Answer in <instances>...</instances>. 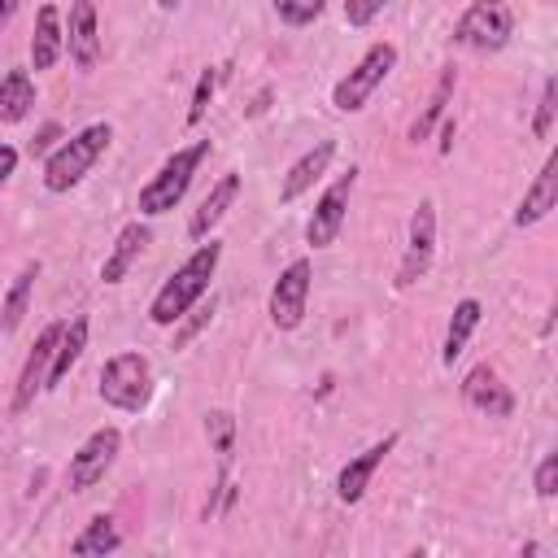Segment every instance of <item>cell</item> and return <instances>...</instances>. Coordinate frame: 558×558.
I'll return each mask as SVG.
<instances>
[{"instance_id":"83f0119b","label":"cell","mask_w":558,"mask_h":558,"mask_svg":"<svg viewBox=\"0 0 558 558\" xmlns=\"http://www.w3.org/2000/svg\"><path fill=\"white\" fill-rule=\"evenodd\" d=\"M214 305H218L214 296H209V301L201 296V301H196V305H192V310H187V314L174 323V344H170V349H183V344H187V340H192L201 327H209V318H214Z\"/></svg>"},{"instance_id":"e0dca14e","label":"cell","mask_w":558,"mask_h":558,"mask_svg":"<svg viewBox=\"0 0 558 558\" xmlns=\"http://www.w3.org/2000/svg\"><path fill=\"white\" fill-rule=\"evenodd\" d=\"M331 157H336V144L331 140H318L314 148H305L292 166H288V174H283V187H279V201L288 205V201H296V196H305L323 174H327V166H331Z\"/></svg>"},{"instance_id":"f1b7e54d","label":"cell","mask_w":558,"mask_h":558,"mask_svg":"<svg viewBox=\"0 0 558 558\" xmlns=\"http://www.w3.org/2000/svg\"><path fill=\"white\" fill-rule=\"evenodd\" d=\"M554 118H558V78L549 74V78H545V87H541V100H536L532 135H536V140H549V131H554Z\"/></svg>"},{"instance_id":"ac0fdd59","label":"cell","mask_w":558,"mask_h":558,"mask_svg":"<svg viewBox=\"0 0 558 558\" xmlns=\"http://www.w3.org/2000/svg\"><path fill=\"white\" fill-rule=\"evenodd\" d=\"M554 205H558V157L549 153L541 174L527 183V192H523V201L514 209V227H536L541 218H549Z\"/></svg>"},{"instance_id":"4dcf8cb0","label":"cell","mask_w":558,"mask_h":558,"mask_svg":"<svg viewBox=\"0 0 558 558\" xmlns=\"http://www.w3.org/2000/svg\"><path fill=\"white\" fill-rule=\"evenodd\" d=\"M532 488H536L541 501H549V497L558 493V453H545V458H541V466H536V475H532Z\"/></svg>"},{"instance_id":"6da1fadb","label":"cell","mask_w":558,"mask_h":558,"mask_svg":"<svg viewBox=\"0 0 558 558\" xmlns=\"http://www.w3.org/2000/svg\"><path fill=\"white\" fill-rule=\"evenodd\" d=\"M218 262H222V244H218V240H201L196 253H192L183 266H174V275L157 288V296H153V305H148V318H153L157 327H174V323L209 292V279H214Z\"/></svg>"},{"instance_id":"9a60e30c","label":"cell","mask_w":558,"mask_h":558,"mask_svg":"<svg viewBox=\"0 0 558 558\" xmlns=\"http://www.w3.org/2000/svg\"><path fill=\"white\" fill-rule=\"evenodd\" d=\"M240 187H244V179L235 174V170H227L209 192H205V201L192 209V218H187V240H205L222 218H227V209L235 205V196H240Z\"/></svg>"},{"instance_id":"30bf717a","label":"cell","mask_w":558,"mask_h":558,"mask_svg":"<svg viewBox=\"0 0 558 558\" xmlns=\"http://www.w3.org/2000/svg\"><path fill=\"white\" fill-rule=\"evenodd\" d=\"M436 257V201H418L410 214V235H405V253L397 266V288H414Z\"/></svg>"},{"instance_id":"f546056e","label":"cell","mask_w":558,"mask_h":558,"mask_svg":"<svg viewBox=\"0 0 558 558\" xmlns=\"http://www.w3.org/2000/svg\"><path fill=\"white\" fill-rule=\"evenodd\" d=\"M270 9H275L279 22H288V26H310V22L327 9V0H270Z\"/></svg>"},{"instance_id":"1f68e13d","label":"cell","mask_w":558,"mask_h":558,"mask_svg":"<svg viewBox=\"0 0 558 558\" xmlns=\"http://www.w3.org/2000/svg\"><path fill=\"white\" fill-rule=\"evenodd\" d=\"M384 4H388V0H344V22H349V26H371Z\"/></svg>"},{"instance_id":"4316f807","label":"cell","mask_w":558,"mask_h":558,"mask_svg":"<svg viewBox=\"0 0 558 558\" xmlns=\"http://www.w3.org/2000/svg\"><path fill=\"white\" fill-rule=\"evenodd\" d=\"M222 74H227V70H214V65H205V70H201V78H196V87H192V105H187V126H201V122H205L209 100H214V92H218Z\"/></svg>"},{"instance_id":"52a82bcc","label":"cell","mask_w":558,"mask_h":558,"mask_svg":"<svg viewBox=\"0 0 558 558\" xmlns=\"http://www.w3.org/2000/svg\"><path fill=\"white\" fill-rule=\"evenodd\" d=\"M122 453V432L118 427H96L74 453H70V466H65V488L70 493H87L92 484H100L109 475V466L118 462Z\"/></svg>"},{"instance_id":"2e32d148","label":"cell","mask_w":558,"mask_h":558,"mask_svg":"<svg viewBox=\"0 0 558 558\" xmlns=\"http://www.w3.org/2000/svg\"><path fill=\"white\" fill-rule=\"evenodd\" d=\"M148 240H153V231H148V222H126L118 235H113V248L105 253V262H100V279L105 283H122L126 275H131V266L140 262V253L148 248Z\"/></svg>"},{"instance_id":"8fae6325","label":"cell","mask_w":558,"mask_h":558,"mask_svg":"<svg viewBox=\"0 0 558 558\" xmlns=\"http://www.w3.org/2000/svg\"><path fill=\"white\" fill-rule=\"evenodd\" d=\"M392 449H397V432H388L384 440H375V445H366L362 453H353V458L340 466V475H336V497H340L344 506H357V501L366 497L375 471L384 466V458H388Z\"/></svg>"},{"instance_id":"cb8c5ba5","label":"cell","mask_w":558,"mask_h":558,"mask_svg":"<svg viewBox=\"0 0 558 558\" xmlns=\"http://www.w3.org/2000/svg\"><path fill=\"white\" fill-rule=\"evenodd\" d=\"M35 109V78L26 70H9L0 78V122H22Z\"/></svg>"},{"instance_id":"4fadbf2b","label":"cell","mask_w":558,"mask_h":558,"mask_svg":"<svg viewBox=\"0 0 558 558\" xmlns=\"http://www.w3.org/2000/svg\"><path fill=\"white\" fill-rule=\"evenodd\" d=\"M462 401H466L471 410L488 414V418H510V414H514V392L501 384V375H497L488 362H480V366L466 371V379H462Z\"/></svg>"},{"instance_id":"836d02e7","label":"cell","mask_w":558,"mask_h":558,"mask_svg":"<svg viewBox=\"0 0 558 558\" xmlns=\"http://www.w3.org/2000/svg\"><path fill=\"white\" fill-rule=\"evenodd\" d=\"M13 170H17V148L13 144H0V187L13 179Z\"/></svg>"},{"instance_id":"8d00e7d4","label":"cell","mask_w":558,"mask_h":558,"mask_svg":"<svg viewBox=\"0 0 558 558\" xmlns=\"http://www.w3.org/2000/svg\"><path fill=\"white\" fill-rule=\"evenodd\" d=\"M179 4H183V0H157V9H161V13H174Z\"/></svg>"},{"instance_id":"8992f818","label":"cell","mask_w":558,"mask_h":558,"mask_svg":"<svg viewBox=\"0 0 558 558\" xmlns=\"http://www.w3.org/2000/svg\"><path fill=\"white\" fill-rule=\"evenodd\" d=\"M510 35H514V13L506 0H475L453 26V44L471 52H501Z\"/></svg>"},{"instance_id":"d6986e66","label":"cell","mask_w":558,"mask_h":558,"mask_svg":"<svg viewBox=\"0 0 558 558\" xmlns=\"http://www.w3.org/2000/svg\"><path fill=\"white\" fill-rule=\"evenodd\" d=\"M65 52V26H61V9L57 4H39L35 13V31H31V65L35 70H52Z\"/></svg>"},{"instance_id":"277c9868","label":"cell","mask_w":558,"mask_h":558,"mask_svg":"<svg viewBox=\"0 0 558 558\" xmlns=\"http://www.w3.org/2000/svg\"><path fill=\"white\" fill-rule=\"evenodd\" d=\"M100 401L126 414H140L153 401V362L144 353H113L100 366V384H96Z\"/></svg>"},{"instance_id":"ffe728a7","label":"cell","mask_w":558,"mask_h":558,"mask_svg":"<svg viewBox=\"0 0 558 558\" xmlns=\"http://www.w3.org/2000/svg\"><path fill=\"white\" fill-rule=\"evenodd\" d=\"M83 349H87V318L74 314V318H65V327H61V336H57V349H52V362H48L44 392H52V388L65 384V375L74 371V362L83 357Z\"/></svg>"},{"instance_id":"9c48e42d","label":"cell","mask_w":558,"mask_h":558,"mask_svg":"<svg viewBox=\"0 0 558 558\" xmlns=\"http://www.w3.org/2000/svg\"><path fill=\"white\" fill-rule=\"evenodd\" d=\"M353 187H357V170H353V166H349L336 183L323 187V196L314 201V214H310V222H305V244H310V248L336 244V235H340V227H344V214H349Z\"/></svg>"},{"instance_id":"ba28073f","label":"cell","mask_w":558,"mask_h":558,"mask_svg":"<svg viewBox=\"0 0 558 558\" xmlns=\"http://www.w3.org/2000/svg\"><path fill=\"white\" fill-rule=\"evenodd\" d=\"M310 283H314V266L305 257L288 262L270 288V301H266V314L279 331H296L305 323V305H310Z\"/></svg>"},{"instance_id":"d590c367","label":"cell","mask_w":558,"mask_h":558,"mask_svg":"<svg viewBox=\"0 0 558 558\" xmlns=\"http://www.w3.org/2000/svg\"><path fill=\"white\" fill-rule=\"evenodd\" d=\"M17 4H22V0H0V31H4L9 22H13V13H17Z\"/></svg>"},{"instance_id":"7a4b0ae2","label":"cell","mask_w":558,"mask_h":558,"mask_svg":"<svg viewBox=\"0 0 558 558\" xmlns=\"http://www.w3.org/2000/svg\"><path fill=\"white\" fill-rule=\"evenodd\" d=\"M109 140H113V126H109V122H92V126L65 135V140L48 153V161H44V187H48V192H70V187H78V183L87 179V170L96 166V157L109 148Z\"/></svg>"},{"instance_id":"5b68a950","label":"cell","mask_w":558,"mask_h":558,"mask_svg":"<svg viewBox=\"0 0 558 558\" xmlns=\"http://www.w3.org/2000/svg\"><path fill=\"white\" fill-rule=\"evenodd\" d=\"M392 70H397V44H388V39L371 44V48L362 52V61L331 87V105H336L340 113H357V109H366V100L375 96V87H379Z\"/></svg>"},{"instance_id":"e575fe53","label":"cell","mask_w":558,"mask_h":558,"mask_svg":"<svg viewBox=\"0 0 558 558\" xmlns=\"http://www.w3.org/2000/svg\"><path fill=\"white\" fill-rule=\"evenodd\" d=\"M436 131H440V153H449V148H453V131H458V126H453V118H440V126H436Z\"/></svg>"},{"instance_id":"603a6c76","label":"cell","mask_w":558,"mask_h":558,"mask_svg":"<svg viewBox=\"0 0 558 558\" xmlns=\"http://www.w3.org/2000/svg\"><path fill=\"white\" fill-rule=\"evenodd\" d=\"M453 83H458L453 65H449V70H440V78H436V87H432V96H427L423 113L410 122V144H423V140H427V135L440 126V118H445V105H449V96H453Z\"/></svg>"},{"instance_id":"44dd1931","label":"cell","mask_w":558,"mask_h":558,"mask_svg":"<svg viewBox=\"0 0 558 558\" xmlns=\"http://www.w3.org/2000/svg\"><path fill=\"white\" fill-rule=\"evenodd\" d=\"M480 318H484V305H480L475 296H462V301L453 305L449 327H445V344H440V362H445V366H453V362L462 357V349H466V340L475 336Z\"/></svg>"},{"instance_id":"7c38bea8","label":"cell","mask_w":558,"mask_h":558,"mask_svg":"<svg viewBox=\"0 0 558 558\" xmlns=\"http://www.w3.org/2000/svg\"><path fill=\"white\" fill-rule=\"evenodd\" d=\"M61 327H65V323H48V327L35 336V344H31V353H26L22 371H17V388H13V414L31 410V401L44 392V379H48V362H52V349H57V336H61Z\"/></svg>"},{"instance_id":"7402d4cb","label":"cell","mask_w":558,"mask_h":558,"mask_svg":"<svg viewBox=\"0 0 558 558\" xmlns=\"http://www.w3.org/2000/svg\"><path fill=\"white\" fill-rule=\"evenodd\" d=\"M35 279H39V262H26V266L13 275V283H9V292H4V301H0V331H4V336H13V331L22 327V318H26V310H31V296H35Z\"/></svg>"},{"instance_id":"3957f363","label":"cell","mask_w":558,"mask_h":558,"mask_svg":"<svg viewBox=\"0 0 558 558\" xmlns=\"http://www.w3.org/2000/svg\"><path fill=\"white\" fill-rule=\"evenodd\" d=\"M205 157H209V140H196V144H187V148H174V153L157 166V174L140 187L135 209H140L144 218H161V214H170V209L183 201V192L192 187V174L201 170Z\"/></svg>"},{"instance_id":"d4e9b609","label":"cell","mask_w":558,"mask_h":558,"mask_svg":"<svg viewBox=\"0 0 558 558\" xmlns=\"http://www.w3.org/2000/svg\"><path fill=\"white\" fill-rule=\"evenodd\" d=\"M118 545H122L118 523L109 514H92V523L70 541V554H78V558H87V554H113Z\"/></svg>"},{"instance_id":"5bb4252c","label":"cell","mask_w":558,"mask_h":558,"mask_svg":"<svg viewBox=\"0 0 558 558\" xmlns=\"http://www.w3.org/2000/svg\"><path fill=\"white\" fill-rule=\"evenodd\" d=\"M65 52L87 74L100 65V26H96V0H70V26H65Z\"/></svg>"},{"instance_id":"d6a6232c","label":"cell","mask_w":558,"mask_h":558,"mask_svg":"<svg viewBox=\"0 0 558 558\" xmlns=\"http://www.w3.org/2000/svg\"><path fill=\"white\" fill-rule=\"evenodd\" d=\"M57 140H61V126H57V122L39 126V135L31 140V157H44V153H52V148H57Z\"/></svg>"},{"instance_id":"484cf974","label":"cell","mask_w":558,"mask_h":558,"mask_svg":"<svg viewBox=\"0 0 558 558\" xmlns=\"http://www.w3.org/2000/svg\"><path fill=\"white\" fill-rule=\"evenodd\" d=\"M205 436H209L214 453L222 462H231V453H235V414L231 410H209L205 414Z\"/></svg>"}]
</instances>
